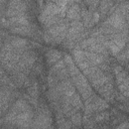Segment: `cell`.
<instances>
[{
  "label": "cell",
  "instance_id": "277c9868",
  "mask_svg": "<svg viewBox=\"0 0 129 129\" xmlns=\"http://www.w3.org/2000/svg\"><path fill=\"white\" fill-rule=\"evenodd\" d=\"M109 119V114L106 113V112H102V113H99L96 115L95 117V120L97 122H103V121H107Z\"/></svg>",
  "mask_w": 129,
  "mask_h": 129
},
{
  "label": "cell",
  "instance_id": "3957f363",
  "mask_svg": "<svg viewBox=\"0 0 129 129\" xmlns=\"http://www.w3.org/2000/svg\"><path fill=\"white\" fill-rule=\"evenodd\" d=\"M70 118H71L72 123H73L74 125H76V126L80 125V124H81V122H82V116H81V114H80V113H78V112H76L75 114H73Z\"/></svg>",
  "mask_w": 129,
  "mask_h": 129
},
{
  "label": "cell",
  "instance_id": "7a4b0ae2",
  "mask_svg": "<svg viewBox=\"0 0 129 129\" xmlns=\"http://www.w3.org/2000/svg\"><path fill=\"white\" fill-rule=\"evenodd\" d=\"M11 31L22 35H27L30 33V28L28 27V25H15L11 27Z\"/></svg>",
  "mask_w": 129,
  "mask_h": 129
},
{
  "label": "cell",
  "instance_id": "6da1fadb",
  "mask_svg": "<svg viewBox=\"0 0 129 129\" xmlns=\"http://www.w3.org/2000/svg\"><path fill=\"white\" fill-rule=\"evenodd\" d=\"M61 58V53L57 50H49L46 53V62L49 66H53Z\"/></svg>",
  "mask_w": 129,
  "mask_h": 129
}]
</instances>
